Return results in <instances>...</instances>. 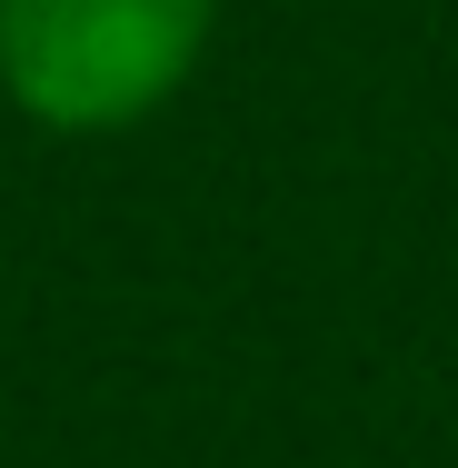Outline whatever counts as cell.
I'll list each match as a JSON object with an SVG mask.
<instances>
[{
	"instance_id": "6da1fadb",
	"label": "cell",
	"mask_w": 458,
	"mask_h": 468,
	"mask_svg": "<svg viewBox=\"0 0 458 468\" xmlns=\"http://www.w3.org/2000/svg\"><path fill=\"white\" fill-rule=\"evenodd\" d=\"M209 0H0V80L50 130H120L189 80Z\"/></svg>"
}]
</instances>
